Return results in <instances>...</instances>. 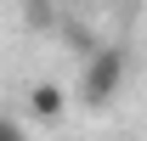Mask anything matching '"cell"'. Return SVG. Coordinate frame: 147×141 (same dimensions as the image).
Here are the masks:
<instances>
[{
	"mask_svg": "<svg viewBox=\"0 0 147 141\" xmlns=\"http://www.w3.org/2000/svg\"><path fill=\"white\" fill-rule=\"evenodd\" d=\"M125 79H130V51L125 45H108V40H102L91 56H79V102L96 107V113L119 102Z\"/></svg>",
	"mask_w": 147,
	"mask_h": 141,
	"instance_id": "cell-1",
	"label": "cell"
},
{
	"mask_svg": "<svg viewBox=\"0 0 147 141\" xmlns=\"http://www.w3.org/2000/svg\"><path fill=\"white\" fill-rule=\"evenodd\" d=\"M23 107H28V119H34V124H57V119H62V107H68V90L57 85V79H34L28 96H23Z\"/></svg>",
	"mask_w": 147,
	"mask_h": 141,
	"instance_id": "cell-2",
	"label": "cell"
},
{
	"mask_svg": "<svg viewBox=\"0 0 147 141\" xmlns=\"http://www.w3.org/2000/svg\"><path fill=\"white\" fill-rule=\"evenodd\" d=\"M57 40H62V45H68L74 56H91L96 45H102V40L91 34V23H57Z\"/></svg>",
	"mask_w": 147,
	"mask_h": 141,
	"instance_id": "cell-3",
	"label": "cell"
},
{
	"mask_svg": "<svg viewBox=\"0 0 147 141\" xmlns=\"http://www.w3.org/2000/svg\"><path fill=\"white\" fill-rule=\"evenodd\" d=\"M23 23L28 28H57V6L51 0H23Z\"/></svg>",
	"mask_w": 147,
	"mask_h": 141,
	"instance_id": "cell-4",
	"label": "cell"
},
{
	"mask_svg": "<svg viewBox=\"0 0 147 141\" xmlns=\"http://www.w3.org/2000/svg\"><path fill=\"white\" fill-rule=\"evenodd\" d=\"M0 141H28V136H23L17 119H6V113H0Z\"/></svg>",
	"mask_w": 147,
	"mask_h": 141,
	"instance_id": "cell-5",
	"label": "cell"
}]
</instances>
